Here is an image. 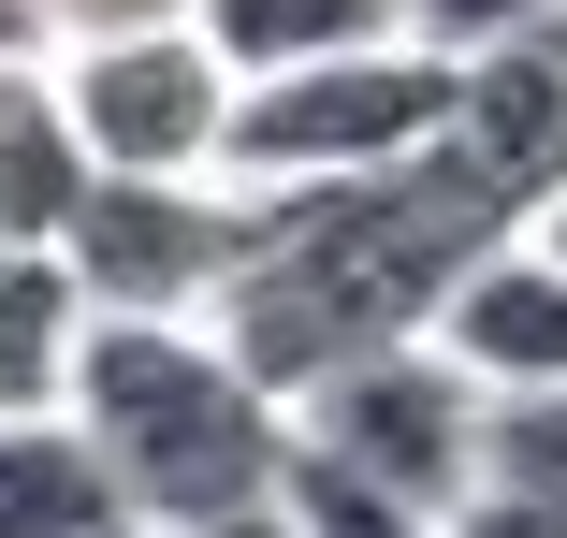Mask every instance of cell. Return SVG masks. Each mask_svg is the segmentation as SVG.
Returning <instances> with one entry per match:
<instances>
[{"label":"cell","instance_id":"obj_1","mask_svg":"<svg viewBox=\"0 0 567 538\" xmlns=\"http://www.w3.org/2000/svg\"><path fill=\"white\" fill-rule=\"evenodd\" d=\"M509 234H538V219H509L466 146H422V161L350 175V189H262V234H248V277L218 291V335L306 407L320 379L422 350Z\"/></svg>","mask_w":567,"mask_h":538},{"label":"cell","instance_id":"obj_2","mask_svg":"<svg viewBox=\"0 0 567 538\" xmlns=\"http://www.w3.org/2000/svg\"><path fill=\"white\" fill-rule=\"evenodd\" d=\"M87 452L117 466L146 538H291V393L218 320H102L73 379Z\"/></svg>","mask_w":567,"mask_h":538},{"label":"cell","instance_id":"obj_3","mask_svg":"<svg viewBox=\"0 0 567 538\" xmlns=\"http://www.w3.org/2000/svg\"><path fill=\"white\" fill-rule=\"evenodd\" d=\"M451 102H466V59L436 44H364V59H320V73H248L234 102V189H350L393 175L422 146H451Z\"/></svg>","mask_w":567,"mask_h":538},{"label":"cell","instance_id":"obj_4","mask_svg":"<svg viewBox=\"0 0 567 538\" xmlns=\"http://www.w3.org/2000/svg\"><path fill=\"white\" fill-rule=\"evenodd\" d=\"M248 234H262V189L234 175H102L59 262L87 277L102 320H218V291L248 277Z\"/></svg>","mask_w":567,"mask_h":538},{"label":"cell","instance_id":"obj_5","mask_svg":"<svg viewBox=\"0 0 567 538\" xmlns=\"http://www.w3.org/2000/svg\"><path fill=\"white\" fill-rule=\"evenodd\" d=\"M291 422H306L320 452H350L364 480H393L436 538H451V509L495 480V393L451 364L436 335H422V350H379V364H350V379H320Z\"/></svg>","mask_w":567,"mask_h":538},{"label":"cell","instance_id":"obj_6","mask_svg":"<svg viewBox=\"0 0 567 538\" xmlns=\"http://www.w3.org/2000/svg\"><path fill=\"white\" fill-rule=\"evenodd\" d=\"M59 87H73L102 175H218V161H234V102H248V73L204 44V15L59 44Z\"/></svg>","mask_w":567,"mask_h":538},{"label":"cell","instance_id":"obj_7","mask_svg":"<svg viewBox=\"0 0 567 538\" xmlns=\"http://www.w3.org/2000/svg\"><path fill=\"white\" fill-rule=\"evenodd\" d=\"M451 146L495 175L509 219H553V204H567V15H553V30H524V44H495V59H466Z\"/></svg>","mask_w":567,"mask_h":538},{"label":"cell","instance_id":"obj_8","mask_svg":"<svg viewBox=\"0 0 567 538\" xmlns=\"http://www.w3.org/2000/svg\"><path fill=\"white\" fill-rule=\"evenodd\" d=\"M436 350L466 364L495 407H524V393H567V248H553V234H509V248H495L466 291H451Z\"/></svg>","mask_w":567,"mask_h":538},{"label":"cell","instance_id":"obj_9","mask_svg":"<svg viewBox=\"0 0 567 538\" xmlns=\"http://www.w3.org/2000/svg\"><path fill=\"white\" fill-rule=\"evenodd\" d=\"M87 189H102V161H87L59 59H0V248H59L87 219Z\"/></svg>","mask_w":567,"mask_h":538},{"label":"cell","instance_id":"obj_10","mask_svg":"<svg viewBox=\"0 0 567 538\" xmlns=\"http://www.w3.org/2000/svg\"><path fill=\"white\" fill-rule=\"evenodd\" d=\"M87 335H102V306L59 248H0V422H44L73 407L87 379Z\"/></svg>","mask_w":567,"mask_h":538},{"label":"cell","instance_id":"obj_11","mask_svg":"<svg viewBox=\"0 0 567 538\" xmlns=\"http://www.w3.org/2000/svg\"><path fill=\"white\" fill-rule=\"evenodd\" d=\"M0 538H132V495H117V466L87 452L73 407L0 422Z\"/></svg>","mask_w":567,"mask_h":538},{"label":"cell","instance_id":"obj_12","mask_svg":"<svg viewBox=\"0 0 567 538\" xmlns=\"http://www.w3.org/2000/svg\"><path fill=\"white\" fill-rule=\"evenodd\" d=\"M204 44L234 73H320V59L408 44V0H204Z\"/></svg>","mask_w":567,"mask_h":538},{"label":"cell","instance_id":"obj_13","mask_svg":"<svg viewBox=\"0 0 567 538\" xmlns=\"http://www.w3.org/2000/svg\"><path fill=\"white\" fill-rule=\"evenodd\" d=\"M277 509H291V538H436L393 480H364L350 452H320L306 422H291V480H277Z\"/></svg>","mask_w":567,"mask_h":538},{"label":"cell","instance_id":"obj_14","mask_svg":"<svg viewBox=\"0 0 567 538\" xmlns=\"http://www.w3.org/2000/svg\"><path fill=\"white\" fill-rule=\"evenodd\" d=\"M567 0H408V44H436V59H495V44H524V30H553Z\"/></svg>","mask_w":567,"mask_h":538},{"label":"cell","instance_id":"obj_15","mask_svg":"<svg viewBox=\"0 0 567 538\" xmlns=\"http://www.w3.org/2000/svg\"><path fill=\"white\" fill-rule=\"evenodd\" d=\"M495 480H524V495H567V393H524V407H495Z\"/></svg>","mask_w":567,"mask_h":538},{"label":"cell","instance_id":"obj_16","mask_svg":"<svg viewBox=\"0 0 567 538\" xmlns=\"http://www.w3.org/2000/svg\"><path fill=\"white\" fill-rule=\"evenodd\" d=\"M451 538H567V495H524V480H481L451 509Z\"/></svg>","mask_w":567,"mask_h":538},{"label":"cell","instance_id":"obj_17","mask_svg":"<svg viewBox=\"0 0 567 538\" xmlns=\"http://www.w3.org/2000/svg\"><path fill=\"white\" fill-rule=\"evenodd\" d=\"M538 234H553V248H567V204H553V219H538Z\"/></svg>","mask_w":567,"mask_h":538},{"label":"cell","instance_id":"obj_18","mask_svg":"<svg viewBox=\"0 0 567 538\" xmlns=\"http://www.w3.org/2000/svg\"><path fill=\"white\" fill-rule=\"evenodd\" d=\"M132 538H146V524H132Z\"/></svg>","mask_w":567,"mask_h":538}]
</instances>
